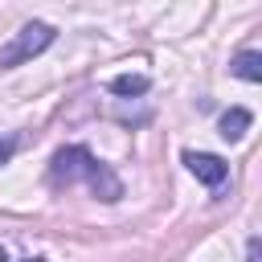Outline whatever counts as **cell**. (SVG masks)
Instances as JSON below:
<instances>
[{
  "label": "cell",
  "instance_id": "obj_1",
  "mask_svg": "<svg viewBox=\"0 0 262 262\" xmlns=\"http://www.w3.org/2000/svg\"><path fill=\"white\" fill-rule=\"evenodd\" d=\"M49 180H53V184L86 180V184H90V192H94L98 201H119V196H123V180H119V176H115L98 156H90L82 143L61 147V151L53 156V164H49Z\"/></svg>",
  "mask_w": 262,
  "mask_h": 262
},
{
  "label": "cell",
  "instance_id": "obj_2",
  "mask_svg": "<svg viewBox=\"0 0 262 262\" xmlns=\"http://www.w3.org/2000/svg\"><path fill=\"white\" fill-rule=\"evenodd\" d=\"M53 25H45V20H29L4 49H0V70H12V66H20V61H29V57H37V53H45L49 45H53Z\"/></svg>",
  "mask_w": 262,
  "mask_h": 262
},
{
  "label": "cell",
  "instance_id": "obj_3",
  "mask_svg": "<svg viewBox=\"0 0 262 262\" xmlns=\"http://www.w3.org/2000/svg\"><path fill=\"white\" fill-rule=\"evenodd\" d=\"M184 164H188V172H192L201 184H209V188H221V184L229 180V164H225L221 156H213V151H184Z\"/></svg>",
  "mask_w": 262,
  "mask_h": 262
},
{
  "label": "cell",
  "instance_id": "obj_4",
  "mask_svg": "<svg viewBox=\"0 0 262 262\" xmlns=\"http://www.w3.org/2000/svg\"><path fill=\"white\" fill-rule=\"evenodd\" d=\"M250 123H254V115L246 111V106H229L225 115H221V123H217V131H221V139H229V143H237L246 131H250Z\"/></svg>",
  "mask_w": 262,
  "mask_h": 262
},
{
  "label": "cell",
  "instance_id": "obj_5",
  "mask_svg": "<svg viewBox=\"0 0 262 262\" xmlns=\"http://www.w3.org/2000/svg\"><path fill=\"white\" fill-rule=\"evenodd\" d=\"M229 70H233L242 82H262V53H254V49H242V53L229 61Z\"/></svg>",
  "mask_w": 262,
  "mask_h": 262
},
{
  "label": "cell",
  "instance_id": "obj_6",
  "mask_svg": "<svg viewBox=\"0 0 262 262\" xmlns=\"http://www.w3.org/2000/svg\"><path fill=\"white\" fill-rule=\"evenodd\" d=\"M147 86H151L147 74H119V78H111V90L123 94V98H131V94H147Z\"/></svg>",
  "mask_w": 262,
  "mask_h": 262
},
{
  "label": "cell",
  "instance_id": "obj_7",
  "mask_svg": "<svg viewBox=\"0 0 262 262\" xmlns=\"http://www.w3.org/2000/svg\"><path fill=\"white\" fill-rule=\"evenodd\" d=\"M16 151V135H0V164H8Z\"/></svg>",
  "mask_w": 262,
  "mask_h": 262
},
{
  "label": "cell",
  "instance_id": "obj_8",
  "mask_svg": "<svg viewBox=\"0 0 262 262\" xmlns=\"http://www.w3.org/2000/svg\"><path fill=\"white\" fill-rule=\"evenodd\" d=\"M246 262H262V242H258V237L246 242Z\"/></svg>",
  "mask_w": 262,
  "mask_h": 262
},
{
  "label": "cell",
  "instance_id": "obj_9",
  "mask_svg": "<svg viewBox=\"0 0 262 262\" xmlns=\"http://www.w3.org/2000/svg\"><path fill=\"white\" fill-rule=\"evenodd\" d=\"M0 262H12V258H8L4 250H0ZM20 262H45V258H20Z\"/></svg>",
  "mask_w": 262,
  "mask_h": 262
}]
</instances>
